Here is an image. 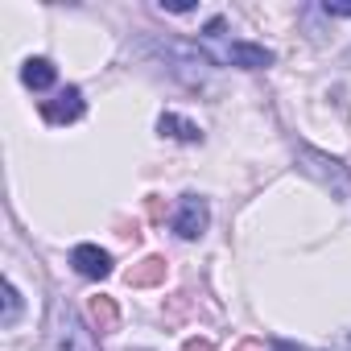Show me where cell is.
Instances as JSON below:
<instances>
[{
  "instance_id": "obj_9",
  "label": "cell",
  "mask_w": 351,
  "mask_h": 351,
  "mask_svg": "<svg viewBox=\"0 0 351 351\" xmlns=\"http://www.w3.org/2000/svg\"><path fill=\"white\" fill-rule=\"evenodd\" d=\"M17 314H21V293L13 281H5V314H0V326H13Z\"/></svg>"
},
{
  "instance_id": "obj_10",
  "label": "cell",
  "mask_w": 351,
  "mask_h": 351,
  "mask_svg": "<svg viewBox=\"0 0 351 351\" xmlns=\"http://www.w3.org/2000/svg\"><path fill=\"white\" fill-rule=\"evenodd\" d=\"M322 13L326 17H351V0H326Z\"/></svg>"
},
{
  "instance_id": "obj_4",
  "label": "cell",
  "mask_w": 351,
  "mask_h": 351,
  "mask_svg": "<svg viewBox=\"0 0 351 351\" xmlns=\"http://www.w3.org/2000/svg\"><path fill=\"white\" fill-rule=\"evenodd\" d=\"M207 223H211V207H207V199H199V195H182L178 215H173V232H178L182 240H199V236L207 232Z\"/></svg>"
},
{
  "instance_id": "obj_13",
  "label": "cell",
  "mask_w": 351,
  "mask_h": 351,
  "mask_svg": "<svg viewBox=\"0 0 351 351\" xmlns=\"http://www.w3.org/2000/svg\"><path fill=\"white\" fill-rule=\"evenodd\" d=\"M330 351H351V343H339V347H330Z\"/></svg>"
},
{
  "instance_id": "obj_2",
  "label": "cell",
  "mask_w": 351,
  "mask_h": 351,
  "mask_svg": "<svg viewBox=\"0 0 351 351\" xmlns=\"http://www.w3.org/2000/svg\"><path fill=\"white\" fill-rule=\"evenodd\" d=\"M298 165L310 173V178H318L330 195L351 199V173H347L343 161H335V157H326V153H318V149H310V145H298Z\"/></svg>"
},
{
  "instance_id": "obj_12",
  "label": "cell",
  "mask_w": 351,
  "mask_h": 351,
  "mask_svg": "<svg viewBox=\"0 0 351 351\" xmlns=\"http://www.w3.org/2000/svg\"><path fill=\"white\" fill-rule=\"evenodd\" d=\"M165 13H195V5H191V0H178V5H161Z\"/></svg>"
},
{
  "instance_id": "obj_7",
  "label": "cell",
  "mask_w": 351,
  "mask_h": 351,
  "mask_svg": "<svg viewBox=\"0 0 351 351\" xmlns=\"http://www.w3.org/2000/svg\"><path fill=\"white\" fill-rule=\"evenodd\" d=\"M157 132L161 136H173V141H186V145H199L203 141V128L191 124V120H182L178 112H161L157 116Z\"/></svg>"
},
{
  "instance_id": "obj_6",
  "label": "cell",
  "mask_w": 351,
  "mask_h": 351,
  "mask_svg": "<svg viewBox=\"0 0 351 351\" xmlns=\"http://www.w3.org/2000/svg\"><path fill=\"white\" fill-rule=\"evenodd\" d=\"M71 265H75L79 277H91V281H104L112 273V256L104 248H95V244H75L71 248Z\"/></svg>"
},
{
  "instance_id": "obj_11",
  "label": "cell",
  "mask_w": 351,
  "mask_h": 351,
  "mask_svg": "<svg viewBox=\"0 0 351 351\" xmlns=\"http://www.w3.org/2000/svg\"><path fill=\"white\" fill-rule=\"evenodd\" d=\"M273 351H306L302 343H289V339H273Z\"/></svg>"
},
{
  "instance_id": "obj_8",
  "label": "cell",
  "mask_w": 351,
  "mask_h": 351,
  "mask_svg": "<svg viewBox=\"0 0 351 351\" xmlns=\"http://www.w3.org/2000/svg\"><path fill=\"white\" fill-rule=\"evenodd\" d=\"M54 79H58V71H54V62H50V58H29V62L21 66V83H25V87H34V91H50V87H54Z\"/></svg>"
},
{
  "instance_id": "obj_5",
  "label": "cell",
  "mask_w": 351,
  "mask_h": 351,
  "mask_svg": "<svg viewBox=\"0 0 351 351\" xmlns=\"http://www.w3.org/2000/svg\"><path fill=\"white\" fill-rule=\"evenodd\" d=\"M83 108H87V104H83V91H79V87H62L54 99L42 104V116H46L50 124H75V120L83 116Z\"/></svg>"
},
{
  "instance_id": "obj_3",
  "label": "cell",
  "mask_w": 351,
  "mask_h": 351,
  "mask_svg": "<svg viewBox=\"0 0 351 351\" xmlns=\"http://www.w3.org/2000/svg\"><path fill=\"white\" fill-rule=\"evenodd\" d=\"M207 62H219V66H240V71H265L273 66V50L256 46V42H207L203 50Z\"/></svg>"
},
{
  "instance_id": "obj_1",
  "label": "cell",
  "mask_w": 351,
  "mask_h": 351,
  "mask_svg": "<svg viewBox=\"0 0 351 351\" xmlns=\"http://www.w3.org/2000/svg\"><path fill=\"white\" fill-rule=\"evenodd\" d=\"M50 339H54L58 351H99L91 326H87V322L79 318V310H75L71 302H62V298L50 302Z\"/></svg>"
}]
</instances>
